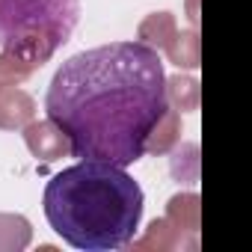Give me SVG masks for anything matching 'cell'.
Here are the masks:
<instances>
[{"label": "cell", "mask_w": 252, "mask_h": 252, "mask_svg": "<svg viewBox=\"0 0 252 252\" xmlns=\"http://www.w3.org/2000/svg\"><path fill=\"white\" fill-rule=\"evenodd\" d=\"M48 119L68 137V155L131 166L169 110L163 60L152 45L113 42L65 60L45 95Z\"/></svg>", "instance_id": "cell-1"}, {"label": "cell", "mask_w": 252, "mask_h": 252, "mask_svg": "<svg viewBox=\"0 0 252 252\" xmlns=\"http://www.w3.org/2000/svg\"><path fill=\"white\" fill-rule=\"evenodd\" d=\"M51 228L80 252H113L137 237L143 187L122 166L80 160L57 172L42 196Z\"/></svg>", "instance_id": "cell-2"}, {"label": "cell", "mask_w": 252, "mask_h": 252, "mask_svg": "<svg viewBox=\"0 0 252 252\" xmlns=\"http://www.w3.org/2000/svg\"><path fill=\"white\" fill-rule=\"evenodd\" d=\"M77 18L80 0H0V51L36 71L71 39Z\"/></svg>", "instance_id": "cell-3"}, {"label": "cell", "mask_w": 252, "mask_h": 252, "mask_svg": "<svg viewBox=\"0 0 252 252\" xmlns=\"http://www.w3.org/2000/svg\"><path fill=\"white\" fill-rule=\"evenodd\" d=\"M24 140H27V149L33 152V158H39L45 163L60 160L63 155H68V137L51 119L48 122H30L24 128Z\"/></svg>", "instance_id": "cell-4"}, {"label": "cell", "mask_w": 252, "mask_h": 252, "mask_svg": "<svg viewBox=\"0 0 252 252\" xmlns=\"http://www.w3.org/2000/svg\"><path fill=\"white\" fill-rule=\"evenodd\" d=\"M33 113H36V104L24 89H15L12 83L0 86V128L6 131L24 128V125H30Z\"/></svg>", "instance_id": "cell-5"}, {"label": "cell", "mask_w": 252, "mask_h": 252, "mask_svg": "<svg viewBox=\"0 0 252 252\" xmlns=\"http://www.w3.org/2000/svg\"><path fill=\"white\" fill-rule=\"evenodd\" d=\"M166 98H175V104L181 110H193L196 107V83L187 77L166 80Z\"/></svg>", "instance_id": "cell-6"}, {"label": "cell", "mask_w": 252, "mask_h": 252, "mask_svg": "<svg viewBox=\"0 0 252 252\" xmlns=\"http://www.w3.org/2000/svg\"><path fill=\"white\" fill-rule=\"evenodd\" d=\"M33 71H27L24 65H18V63H12V60H6V57H0V86H9V83H18V80H24V77H30Z\"/></svg>", "instance_id": "cell-7"}]
</instances>
